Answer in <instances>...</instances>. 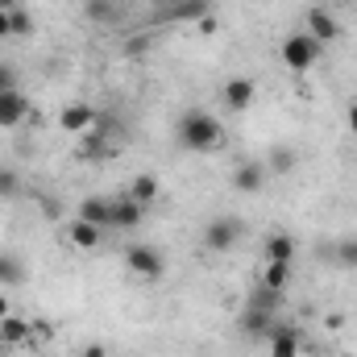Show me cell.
I'll list each match as a JSON object with an SVG mask.
<instances>
[{
    "instance_id": "obj_1",
    "label": "cell",
    "mask_w": 357,
    "mask_h": 357,
    "mask_svg": "<svg viewBox=\"0 0 357 357\" xmlns=\"http://www.w3.org/2000/svg\"><path fill=\"white\" fill-rule=\"evenodd\" d=\"M175 137H178V146H183L187 154H212V150L225 146L220 121H216L212 112H204V108H187V112L178 116Z\"/></svg>"
},
{
    "instance_id": "obj_2",
    "label": "cell",
    "mask_w": 357,
    "mask_h": 357,
    "mask_svg": "<svg viewBox=\"0 0 357 357\" xmlns=\"http://www.w3.org/2000/svg\"><path fill=\"white\" fill-rule=\"evenodd\" d=\"M278 59H282V67L287 71H295V75H303V71H312L316 67V59H320V42L303 29V33H291L282 46H278Z\"/></svg>"
},
{
    "instance_id": "obj_3",
    "label": "cell",
    "mask_w": 357,
    "mask_h": 357,
    "mask_svg": "<svg viewBox=\"0 0 357 357\" xmlns=\"http://www.w3.org/2000/svg\"><path fill=\"white\" fill-rule=\"evenodd\" d=\"M199 241H204V250H212V254H229V250L241 241V220H237V216H212V220L204 225Z\"/></svg>"
},
{
    "instance_id": "obj_4",
    "label": "cell",
    "mask_w": 357,
    "mask_h": 357,
    "mask_svg": "<svg viewBox=\"0 0 357 357\" xmlns=\"http://www.w3.org/2000/svg\"><path fill=\"white\" fill-rule=\"evenodd\" d=\"M125 266L133 270L142 282H158L167 274V258L154 250V245H129L125 250Z\"/></svg>"
},
{
    "instance_id": "obj_5",
    "label": "cell",
    "mask_w": 357,
    "mask_h": 357,
    "mask_svg": "<svg viewBox=\"0 0 357 357\" xmlns=\"http://www.w3.org/2000/svg\"><path fill=\"white\" fill-rule=\"evenodd\" d=\"M307 33H312L320 46H324V42H337V38H341V21H337L328 8L316 4V8H307Z\"/></svg>"
},
{
    "instance_id": "obj_6",
    "label": "cell",
    "mask_w": 357,
    "mask_h": 357,
    "mask_svg": "<svg viewBox=\"0 0 357 357\" xmlns=\"http://www.w3.org/2000/svg\"><path fill=\"white\" fill-rule=\"evenodd\" d=\"M225 104L233 108V112H250V104H254V96H258V88H254V79H245V75H233V79H225Z\"/></svg>"
},
{
    "instance_id": "obj_7",
    "label": "cell",
    "mask_w": 357,
    "mask_h": 357,
    "mask_svg": "<svg viewBox=\"0 0 357 357\" xmlns=\"http://www.w3.org/2000/svg\"><path fill=\"white\" fill-rule=\"evenodd\" d=\"M167 21H199L212 13V0H158Z\"/></svg>"
},
{
    "instance_id": "obj_8",
    "label": "cell",
    "mask_w": 357,
    "mask_h": 357,
    "mask_svg": "<svg viewBox=\"0 0 357 357\" xmlns=\"http://www.w3.org/2000/svg\"><path fill=\"white\" fill-rule=\"evenodd\" d=\"M59 125H63L67 133H88L91 125H96V108L84 104V100H75V104H67V108L59 112Z\"/></svg>"
},
{
    "instance_id": "obj_9",
    "label": "cell",
    "mask_w": 357,
    "mask_h": 357,
    "mask_svg": "<svg viewBox=\"0 0 357 357\" xmlns=\"http://www.w3.org/2000/svg\"><path fill=\"white\" fill-rule=\"evenodd\" d=\"M146 220V208L137 204V199H129V195H121V199H112V229H137Z\"/></svg>"
},
{
    "instance_id": "obj_10",
    "label": "cell",
    "mask_w": 357,
    "mask_h": 357,
    "mask_svg": "<svg viewBox=\"0 0 357 357\" xmlns=\"http://www.w3.org/2000/svg\"><path fill=\"white\" fill-rule=\"evenodd\" d=\"M274 312H258V307H245L241 312V333L250 337V341H266L270 333H274Z\"/></svg>"
},
{
    "instance_id": "obj_11",
    "label": "cell",
    "mask_w": 357,
    "mask_h": 357,
    "mask_svg": "<svg viewBox=\"0 0 357 357\" xmlns=\"http://www.w3.org/2000/svg\"><path fill=\"white\" fill-rule=\"evenodd\" d=\"M25 112H29V100L21 96V91H0V129H13V125H21L25 121Z\"/></svg>"
},
{
    "instance_id": "obj_12",
    "label": "cell",
    "mask_w": 357,
    "mask_h": 357,
    "mask_svg": "<svg viewBox=\"0 0 357 357\" xmlns=\"http://www.w3.org/2000/svg\"><path fill=\"white\" fill-rule=\"evenodd\" d=\"M270 341V357H299V328H291V324H274V333L266 337Z\"/></svg>"
},
{
    "instance_id": "obj_13",
    "label": "cell",
    "mask_w": 357,
    "mask_h": 357,
    "mask_svg": "<svg viewBox=\"0 0 357 357\" xmlns=\"http://www.w3.org/2000/svg\"><path fill=\"white\" fill-rule=\"evenodd\" d=\"M75 220H88V225H100V229H112V199H100V195H88L79 204V216Z\"/></svg>"
},
{
    "instance_id": "obj_14",
    "label": "cell",
    "mask_w": 357,
    "mask_h": 357,
    "mask_svg": "<svg viewBox=\"0 0 357 357\" xmlns=\"http://www.w3.org/2000/svg\"><path fill=\"white\" fill-rule=\"evenodd\" d=\"M233 187L245 191V195L262 191V187H266V167H262V162H241V167L233 171Z\"/></svg>"
},
{
    "instance_id": "obj_15",
    "label": "cell",
    "mask_w": 357,
    "mask_h": 357,
    "mask_svg": "<svg viewBox=\"0 0 357 357\" xmlns=\"http://www.w3.org/2000/svg\"><path fill=\"white\" fill-rule=\"evenodd\" d=\"M29 337H33V324L29 320H21V316H4L0 320V345H29Z\"/></svg>"
},
{
    "instance_id": "obj_16",
    "label": "cell",
    "mask_w": 357,
    "mask_h": 357,
    "mask_svg": "<svg viewBox=\"0 0 357 357\" xmlns=\"http://www.w3.org/2000/svg\"><path fill=\"white\" fill-rule=\"evenodd\" d=\"M88 17L96 25H116L125 17V8H121V0H88Z\"/></svg>"
},
{
    "instance_id": "obj_17",
    "label": "cell",
    "mask_w": 357,
    "mask_h": 357,
    "mask_svg": "<svg viewBox=\"0 0 357 357\" xmlns=\"http://www.w3.org/2000/svg\"><path fill=\"white\" fill-rule=\"evenodd\" d=\"M295 258V237L291 233H270L266 237V262H291Z\"/></svg>"
},
{
    "instance_id": "obj_18",
    "label": "cell",
    "mask_w": 357,
    "mask_h": 357,
    "mask_svg": "<svg viewBox=\"0 0 357 357\" xmlns=\"http://www.w3.org/2000/svg\"><path fill=\"white\" fill-rule=\"evenodd\" d=\"M25 282V262L8 250H0V287H21Z\"/></svg>"
},
{
    "instance_id": "obj_19",
    "label": "cell",
    "mask_w": 357,
    "mask_h": 357,
    "mask_svg": "<svg viewBox=\"0 0 357 357\" xmlns=\"http://www.w3.org/2000/svg\"><path fill=\"white\" fill-rule=\"evenodd\" d=\"M100 241H104V229H100V225H88V220H75V225H71V245L96 250Z\"/></svg>"
},
{
    "instance_id": "obj_20",
    "label": "cell",
    "mask_w": 357,
    "mask_h": 357,
    "mask_svg": "<svg viewBox=\"0 0 357 357\" xmlns=\"http://www.w3.org/2000/svg\"><path fill=\"white\" fill-rule=\"evenodd\" d=\"M129 199H137L142 208H150L154 199H158V178L154 175H137L129 183Z\"/></svg>"
},
{
    "instance_id": "obj_21",
    "label": "cell",
    "mask_w": 357,
    "mask_h": 357,
    "mask_svg": "<svg viewBox=\"0 0 357 357\" xmlns=\"http://www.w3.org/2000/svg\"><path fill=\"white\" fill-rule=\"evenodd\" d=\"M295 167H299L295 146H274V150H270V171H274V175H291Z\"/></svg>"
},
{
    "instance_id": "obj_22",
    "label": "cell",
    "mask_w": 357,
    "mask_h": 357,
    "mask_svg": "<svg viewBox=\"0 0 357 357\" xmlns=\"http://www.w3.org/2000/svg\"><path fill=\"white\" fill-rule=\"evenodd\" d=\"M287 282H291V262H266V270H262V287H270V291H287Z\"/></svg>"
},
{
    "instance_id": "obj_23",
    "label": "cell",
    "mask_w": 357,
    "mask_h": 357,
    "mask_svg": "<svg viewBox=\"0 0 357 357\" xmlns=\"http://www.w3.org/2000/svg\"><path fill=\"white\" fill-rule=\"evenodd\" d=\"M29 33H33V17L17 4V8L8 13V38H29Z\"/></svg>"
},
{
    "instance_id": "obj_24",
    "label": "cell",
    "mask_w": 357,
    "mask_h": 357,
    "mask_svg": "<svg viewBox=\"0 0 357 357\" xmlns=\"http://www.w3.org/2000/svg\"><path fill=\"white\" fill-rule=\"evenodd\" d=\"M25 191V183H21V175L13 171V167H0V199H17Z\"/></svg>"
},
{
    "instance_id": "obj_25",
    "label": "cell",
    "mask_w": 357,
    "mask_h": 357,
    "mask_svg": "<svg viewBox=\"0 0 357 357\" xmlns=\"http://www.w3.org/2000/svg\"><path fill=\"white\" fill-rule=\"evenodd\" d=\"M278 303H282V291H270V287H258V291H254V299H250L245 307H258V312H278Z\"/></svg>"
},
{
    "instance_id": "obj_26",
    "label": "cell",
    "mask_w": 357,
    "mask_h": 357,
    "mask_svg": "<svg viewBox=\"0 0 357 357\" xmlns=\"http://www.w3.org/2000/svg\"><path fill=\"white\" fill-rule=\"evenodd\" d=\"M333 258H337V262H341L345 270H357V237H345V241H337Z\"/></svg>"
},
{
    "instance_id": "obj_27",
    "label": "cell",
    "mask_w": 357,
    "mask_h": 357,
    "mask_svg": "<svg viewBox=\"0 0 357 357\" xmlns=\"http://www.w3.org/2000/svg\"><path fill=\"white\" fill-rule=\"evenodd\" d=\"M79 154H84V158H104V154H116V146H108V142H104L100 133H88V137H84V150H79Z\"/></svg>"
},
{
    "instance_id": "obj_28",
    "label": "cell",
    "mask_w": 357,
    "mask_h": 357,
    "mask_svg": "<svg viewBox=\"0 0 357 357\" xmlns=\"http://www.w3.org/2000/svg\"><path fill=\"white\" fill-rule=\"evenodd\" d=\"M13 88H17V71L8 63H0V91H13Z\"/></svg>"
},
{
    "instance_id": "obj_29",
    "label": "cell",
    "mask_w": 357,
    "mask_h": 357,
    "mask_svg": "<svg viewBox=\"0 0 357 357\" xmlns=\"http://www.w3.org/2000/svg\"><path fill=\"white\" fill-rule=\"evenodd\" d=\"M195 25H199V33H216V13H208V17H199Z\"/></svg>"
},
{
    "instance_id": "obj_30",
    "label": "cell",
    "mask_w": 357,
    "mask_h": 357,
    "mask_svg": "<svg viewBox=\"0 0 357 357\" xmlns=\"http://www.w3.org/2000/svg\"><path fill=\"white\" fill-rule=\"evenodd\" d=\"M33 337H46V341H50V337H54V328H50L46 320H38V324H33Z\"/></svg>"
},
{
    "instance_id": "obj_31",
    "label": "cell",
    "mask_w": 357,
    "mask_h": 357,
    "mask_svg": "<svg viewBox=\"0 0 357 357\" xmlns=\"http://www.w3.org/2000/svg\"><path fill=\"white\" fill-rule=\"evenodd\" d=\"M345 116H349V133L357 137V104H349V108H345Z\"/></svg>"
},
{
    "instance_id": "obj_32",
    "label": "cell",
    "mask_w": 357,
    "mask_h": 357,
    "mask_svg": "<svg viewBox=\"0 0 357 357\" xmlns=\"http://www.w3.org/2000/svg\"><path fill=\"white\" fill-rule=\"evenodd\" d=\"M4 38H8V13L0 8V42H4Z\"/></svg>"
},
{
    "instance_id": "obj_33",
    "label": "cell",
    "mask_w": 357,
    "mask_h": 357,
    "mask_svg": "<svg viewBox=\"0 0 357 357\" xmlns=\"http://www.w3.org/2000/svg\"><path fill=\"white\" fill-rule=\"evenodd\" d=\"M84 357H108V354H104V345H88V349H84Z\"/></svg>"
},
{
    "instance_id": "obj_34",
    "label": "cell",
    "mask_w": 357,
    "mask_h": 357,
    "mask_svg": "<svg viewBox=\"0 0 357 357\" xmlns=\"http://www.w3.org/2000/svg\"><path fill=\"white\" fill-rule=\"evenodd\" d=\"M4 316H13V307H8V299L0 295V320H4Z\"/></svg>"
},
{
    "instance_id": "obj_35",
    "label": "cell",
    "mask_w": 357,
    "mask_h": 357,
    "mask_svg": "<svg viewBox=\"0 0 357 357\" xmlns=\"http://www.w3.org/2000/svg\"><path fill=\"white\" fill-rule=\"evenodd\" d=\"M17 4H21V0H0V8H4V13H13Z\"/></svg>"
},
{
    "instance_id": "obj_36",
    "label": "cell",
    "mask_w": 357,
    "mask_h": 357,
    "mask_svg": "<svg viewBox=\"0 0 357 357\" xmlns=\"http://www.w3.org/2000/svg\"><path fill=\"white\" fill-rule=\"evenodd\" d=\"M341 357H357V354H341Z\"/></svg>"
},
{
    "instance_id": "obj_37",
    "label": "cell",
    "mask_w": 357,
    "mask_h": 357,
    "mask_svg": "<svg viewBox=\"0 0 357 357\" xmlns=\"http://www.w3.org/2000/svg\"><path fill=\"white\" fill-rule=\"evenodd\" d=\"M0 349H4V345H0Z\"/></svg>"
}]
</instances>
